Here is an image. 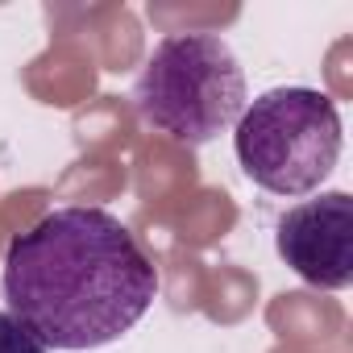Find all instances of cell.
Here are the masks:
<instances>
[{
  "label": "cell",
  "mask_w": 353,
  "mask_h": 353,
  "mask_svg": "<svg viewBox=\"0 0 353 353\" xmlns=\"http://www.w3.org/2000/svg\"><path fill=\"white\" fill-rule=\"evenodd\" d=\"M233 129L241 170L270 196H307L341 162V112L316 88H270Z\"/></svg>",
  "instance_id": "cell-3"
},
{
  "label": "cell",
  "mask_w": 353,
  "mask_h": 353,
  "mask_svg": "<svg viewBox=\"0 0 353 353\" xmlns=\"http://www.w3.org/2000/svg\"><path fill=\"white\" fill-rule=\"evenodd\" d=\"M5 303L46 349L83 353L121 341L154 303L158 270L141 241L92 204H67L5 250Z\"/></svg>",
  "instance_id": "cell-1"
},
{
  "label": "cell",
  "mask_w": 353,
  "mask_h": 353,
  "mask_svg": "<svg viewBox=\"0 0 353 353\" xmlns=\"http://www.w3.org/2000/svg\"><path fill=\"white\" fill-rule=\"evenodd\" d=\"M245 104V71L221 34H166L133 83L137 117L179 145L216 141Z\"/></svg>",
  "instance_id": "cell-2"
},
{
  "label": "cell",
  "mask_w": 353,
  "mask_h": 353,
  "mask_svg": "<svg viewBox=\"0 0 353 353\" xmlns=\"http://www.w3.org/2000/svg\"><path fill=\"white\" fill-rule=\"evenodd\" d=\"M279 258L312 287L341 291L353 283V196L320 192L279 216Z\"/></svg>",
  "instance_id": "cell-4"
},
{
  "label": "cell",
  "mask_w": 353,
  "mask_h": 353,
  "mask_svg": "<svg viewBox=\"0 0 353 353\" xmlns=\"http://www.w3.org/2000/svg\"><path fill=\"white\" fill-rule=\"evenodd\" d=\"M0 353H50L17 316L0 312Z\"/></svg>",
  "instance_id": "cell-5"
}]
</instances>
